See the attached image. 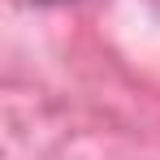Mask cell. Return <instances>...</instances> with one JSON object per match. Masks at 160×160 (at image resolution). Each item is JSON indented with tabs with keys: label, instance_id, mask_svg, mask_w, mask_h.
Instances as JSON below:
<instances>
[{
	"label": "cell",
	"instance_id": "6da1fadb",
	"mask_svg": "<svg viewBox=\"0 0 160 160\" xmlns=\"http://www.w3.org/2000/svg\"><path fill=\"white\" fill-rule=\"evenodd\" d=\"M35 4H69V0H35Z\"/></svg>",
	"mask_w": 160,
	"mask_h": 160
}]
</instances>
